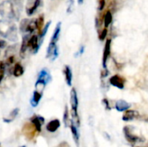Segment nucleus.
<instances>
[{"label": "nucleus", "instance_id": "32", "mask_svg": "<svg viewBox=\"0 0 148 147\" xmlns=\"http://www.w3.org/2000/svg\"><path fill=\"white\" fill-rule=\"evenodd\" d=\"M14 62H15V55H10L7 56L6 61H5V65H6V66H10V65H12Z\"/></svg>", "mask_w": 148, "mask_h": 147}, {"label": "nucleus", "instance_id": "26", "mask_svg": "<svg viewBox=\"0 0 148 147\" xmlns=\"http://www.w3.org/2000/svg\"><path fill=\"white\" fill-rule=\"evenodd\" d=\"M36 29L38 30V33H40L42 29V28L44 27V16L42 15L39 16L36 19Z\"/></svg>", "mask_w": 148, "mask_h": 147}, {"label": "nucleus", "instance_id": "25", "mask_svg": "<svg viewBox=\"0 0 148 147\" xmlns=\"http://www.w3.org/2000/svg\"><path fill=\"white\" fill-rule=\"evenodd\" d=\"M36 29V19H31L29 20L27 28H26V33H33Z\"/></svg>", "mask_w": 148, "mask_h": 147}, {"label": "nucleus", "instance_id": "40", "mask_svg": "<svg viewBox=\"0 0 148 147\" xmlns=\"http://www.w3.org/2000/svg\"><path fill=\"white\" fill-rule=\"evenodd\" d=\"M21 147H25V146H21Z\"/></svg>", "mask_w": 148, "mask_h": 147}, {"label": "nucleus", "instance_id": "13", "mask_svg": "<svg viewBox=\"0 0 148 147\" xmlns=\"http://www.w3.org/2000/svg\"><path fill=\"white\" fill-rule=\"evenodd\" d=\"M63 74L65 76V81H66L67 85L71 87L72 81H73V73H72V69H71L70 66L65 65L64 69H63Z\"/></svg>", "mask_w": 148, "mask_h": 147}, {"label": "nucleus", "instance_id": "7", "mask_svg": "<svg viewBox=\"0 0 148 147\" xmlns=\"http://www.w3.org/2000/svg\"><path fill=\"white\" fill-rule=\"evenodd\" d=\"M108 81L111 86H113L118 89H124L127 80L125 77H123L120 75H114L109 78Z\"/></svg>", "mask_w": 148, "mask_h": 147}, {"label": "nucleus", "instance_id": "10", "mask_svg": "<svg viewBox=\"0 0 148 147\" xmlns=\"http://www.w3.org/2000/svg\"><path fill=\"white\" fill-rule=\"evenodd\" d=\"M111 44H112V40L110 38H108L105 42L103 54H102V68H107V62L111 55Z\"/></svg>", "mask_w": 148, "mask_h": 147}, {"label": "nucleus", "instance_id": "21", "mask_svg": "<svg viewBox=\"0 0 148 147\" xmlns=\"http://www.w3.org/2000/svg\"><path fill=\"white\" fill-rule=\"evenodd\" d=\"M60 121L59 120H53L51 121H49L46 126L47 130L50 133H55L59 127H60Z\"/></svg>", "mask_w": 148, "mask_h": 147}, {"label": "nucleus", "instance_id": "18", "mask_svg": "<svg viewBox=\"0 0 148 147\" xmlns=\"http://www.w3.org/2000/svg\"><path fill=\"white\" fill-rule=\"evenodd\" d=\"M42 92H39L35 89V91L33 92L32 98L30 100V104L33 107H36L39 104V102L42 99Z\"/></svg>", "mask_w": 148, "mask_h": 147}, {"label": "nucleus", "instance_id": "33", "mask_svg": "<svg viewBox=\"0 0 148 147\" xmlns=\"http://www.w3.org/2000/svg\"><path fill=\"white\" fill-rule=\"evenodd\" d=\"M84 51H85V46H84V45H82V46L80 47V49H78V51L75 54V57H78V56L83 55Z\"/></svg>", "mask_w": 148, "mask_h": 147}, {"label": "nucleus", "instance_id": "2", "mask_svg": "<svg viewBox=\"0 0 148 147\" xmlns=\"http://www.w3.org/2000/svg\"><path fill=\"white\" fill-rule=\"evenodd\" d=\"M52 80L51 75L49 74V70L47 68H42L37 76V80L35 84V88L36 90L39 92H42L46 85Z\"/></svg>", "mask_w": 148, "mask_h": 147}, {"label": "nucleus", "instance_id": "6", "mask_svg": "<svg viewBox=\"0 0 148 147\" xmlns=\"http://www.w3.org/2000/svg\"><path fill=\"white\" fill-rule=\"evenodd\" d=\"M22 133L28 140H33L34 138L36 137V133H38V132L36 131L35 126L31 122H29V123L24 124V126H23V129H22Z\"/></svg>", "mask_w": 148, "mask_h": 147}, {"label": "nucleus", "instance_id": "39", "mask_svg": "<svg viewBox=\"0 0 148 147\" xmlns=\"http://www.w3.org/2000/svg\"><path fill=\"white\" fill-rule=\"evenodd\" d=\"M11 1H13L14 3H19L20 2V0H11Z\"/></svg>", "mask_w": 148, "mask_h": 147}, {"label": "nucleus", "instance_id": "38", "mask_svg": "<svg viewBox=\"0 0 148 147\" xmlns=\"http://www.w3.org/2000/svg\"><path fill=\"white\" fill-rule=\"evenodd\" d=\"M77 2H78V3H79V4H82V3H83V2H84V0H77Z\"/></svg>", "mask_w": 148, "mask_h": 147}, {"label": "nucleus", "instance_id": "29", "mask_svg": "<svg viewBox=\"0 0 148 147\" xmlns=\"http://www.w3.org/2000/svg\"><path fill=\"white\" fill-rule=\"evenodd\" d=\"M5 68H6V65L3 62H0V82L3 81V77H4V74H5Z\"/></svg>", "mask_w": 148, "mask_h": 147}, {"label": "nucleus", "instance_id": "3", "mask_svg": "<svg viewBox=\"0 0 148 147\" xmlns=\"http://www.w3.org/2000/svg\"><path fill=\"white\" fill-rule=\"evenodd\" d=\"M78 96L77 92L75 88H71L70 91V105H71V114L72 119L75 123H76V126H80V119L78 116Z\"/></svg>", "mask_w": 148, "mask_h": 147}, {"label": "nucleus", "instance_id": "17", "mask_svg": "<svg viewBox=\"0 0 148 147\" xmlns=\"http://www.w3.org/2000/svg\"><path fill=\"white\" fill-rule=\"evenodd\" d=\"M130 107H131V105L124 100H119L115 103V109L118 112H125L128 110Z\"/></svg>", "mask_w": 148, "mask_h": 147}, {"label": "nucleus", "instance_id": "1", "mask_svg": "<svg viewBox=\"0 0 148 147\" xmlns=\"http://www.w3.org/2000/svg\"><path fill=\"white\" fill-rule=\"evenodd\" d=\"M0 36L8 39L9 41L16 42L18 37L16 25L10 20H0Z\"/></svg>", "mask_w": 148, "mask_h": 147}, {"label": "nucleus", "instance_id": "5", "mask_svg": "<svg viewBox=\"0 0 148 147\" xmlns=\"http://www.w3.org/2000/svg\"><path fill=\"white\" fill-rule=\"evenodd\" d=\"M134 127L132 126H126L124 127L123 133H124L126 139L131 144H137V143L144 142L145 138L140 137V136L136 135L135 133H134Z\"/></svg>", "mask_w": 148, "mask_h": 147}, {"label": "nucleus", "instance_id": "19", "mask_svg": "<svg viewBox=\"0 0 148 147\" xmlns=\"http://www.w3.org/2000/svg\"><path fill=\"white\" fill-rule=\"evenodd\" d=\"M50 24H51V21H49L45 25H44V27L42 28V31L39 33V36H38V42H39V47H41L42 46V42H43V39H44V37H45V36H46V34H47V31L49 30V26H50Z\"/></svg>", "mask_w": 148, "mask_h": 147}, {"label": "nucleus", "instance_id": "37", "mask_svg": "<svg viewBox=\"0 0 148 147\" xmlns=\"http://www.w3.org/2000/svg\"><path fill=\"white\" fill-rule=\"evenodd\" d=\"M57 147H70L69 146V144L67 142H62L61 144H59Z\"/></svg>", "mask_w": 148, "mask_h": 147}, {"label": "nucleus", "instance_id": "24", "mask_svg": "<svg viewBox=\"0 0 148 147\" xmlns=\"http://www.w3.org/2000/svg\"><path fill=\"white\" fill-rule=\"evenodd\" d=\"M18 113H19V108H15V109H13V110L10 113V114H9V116H8L7 118H3V121H4L5 123H10V122H11V121L17 116Z\"/></svg>", "mask_w": 148, "mask_h": 147}, {"label": "nucleus", "instance_id": "36", "mask_svg": "<svg viewBox=\"0 0 148 147\" xmlns=\"http://www.w3.org/2000/svg\"><path fill=\"white\" fill-rule=\"evenodd\" d=\"M5 47H6V42L0 39V49H3Z\"/></svg>", "mask_w": 148, "mask_h": 147}, {"label": "nucleus", "instance_id": "12", "mask_svg": "<svg viewBox=\"0 0 148 147\" xmlns=\"http://www.w3.org/2000/svg\"><path fill=\"white\" fill-rule=\"evenodd\" d=\"M140 117V115L138 111L128 109V110L125 111V113L122 116V120H123V121L128 122V121H132L134 120L139 119Z\"/></svg>", "mask_w": 148, "mask_h": 147}, {"label": "nucleus", "instance_id": "11", "mask_svg": "<svg viewBox=\"0 0 148 147\" xmlns=\"http://www.w3.org/2000/svg\"><path fill=\"white\" fill-rule=\"evenodd\" d=\"M28 46L29 49H31L32 53L36 54L38 52L40 47H39V42H38V36L36 35H32L29 36V41H28Z\"/></svg>", "mask_w": 148, "mask_h": 147}, {"label": "nucleus", "instance_id": "27", "mask_svg": "<svg viewBox=\"0 0 148 147\" xmlns=\"http://www.w3.org/2000/svg\"><path fill=\"white\" fill-rule=\"evenodd\" d=\"M63 122L66 127H68L70 125V121H69V108L68 106H65V109H64V113H63Z\"/></svg>", "mask_w": 148, "mask_h": 147}, {"label": "nucleus", "instance_id": "4", "mask_svg": "<svg viewBox=\"0 0 148 147\" xmlns=\"http://www.w3.org/2000/svg\"><path fill=\"white\" fill-rule=\"evenodd\" d=\"M0 15L7 20L15 18L16 14L14 10V4L11 0H5L0 3Z\"/></svg>", "mask_w": 148, "mask_h": 147}, {"label": "nucleus", "instance_id": "35", "mask_svg": "<svg viewBox=\"0 0 148 147\" xmlns=\"http://www.w3.org/2000/svg\"><path fill=\"white\" fill-rule=\"evenodd\" d=\"M102 103H103V105L105 106V108H106L107 110H111V107H110V105H109V101H108V99L104 98V99L102 100Z\"/></svg>", "mask_w": 148, "mask_h": 147}, {"label": "nucleus", "instance_id": "23", "mask_svg": "<svg viewBox=\"0 0 148 147\" xmlns=\"http://www.w3.org/2000/svg\"><path fill=\"white\" fill-rule=\"evenodd\" d=\"M23 72H24V69L22 64L20 62H16L13 68V75L15 77H19L23 74Z\"/></svg>", "mask_w": 148, "mask_h": 147}, {"label": "nucleus", "instance_id": "20", "mask_svg": "<svg viewBox=\"0 0 148 147\" xmlns=\"http://www.w3.org/2000/svg\"><path fill=\"white\" fill-rule=\"evenodd\" d=\"M113 22V15H112V12L108 10L105 14H104V16H103V25H104V28H107L108 29V27L110 26V24L112 23Z\"/></svg>", "mask_w": 148, "mask_h": 147}, {"label": "nucleus", "instance_id": "34", "mask_svg": "<svg viewBox=\"0 0 148 147\" xmlns=\"http://www.w3.org/2000/svg\"><path fill=\"white\" fill-rule=\"evenodd\" d=\"M106 1L105 0H99V5H98V10L101 11L105 8Z\"/></svg>", "mask_w": 148, "mask_h": 147}, {"label": "nucleus", "instance_id": "22", "mask_svg": "<svg viewBox=\"0 0 148 147\" xmlns=\"http://www.w3.org/2000/svg\"><path fill=\"white\" fill-rule=\"evenodd\" d=\"M70 129H71V133H72V135H73V138H74V140L77 146H79V133H78V130H77V127L75 125V122L72 120L70 122Z\"/></svg>", "mask_w": 148, "mask_h": 147}, {"label": "nucleus", "instance_id": "15", "mask_svg": "<svg viewBox=\"0 0 148 147\" xmlns=\"http://www.w3.org/2000/svg\"><path fill=\"white\" fill-rule=\"evenodd\" d=\"M61 30H62V23L58 22L55 29H54V32H53V35H52V37H51L49 42H51V43H57L58 42L59 38H60V35H61Z\"/></svg>", "mask_w": 148, "mask_h": 147}, {"label": "nucleus", "instance_id": "31", "mask_svg": "<svg viewBox=\"0 0 148 147\" xmlns=\"http://www.w3.org/2000/svg\"><path fill=\"white\" fill-rule=\"evenodd\" d=\"M74 6H75V1L74 0H69V2H68V8H67V13L68 14H70V13L73 12Z\"/></svg>", "mask_w": 148, "mask_h": 147}, {"label": "nucleus", "instance_id": "14", "mask_svg": "<svg viewBox=\"0 0 148 147\" xmlns=\"http://www.w3.org/2000/svg\"><path fill=\"white\" fill-rule=\"evenodd\" d=\"M30 122L35 126L36 131L38 133H40L42 131V125L44 122V119L41 116H37V115H34L30 118Z\"/></svg>", "mask_w": 148, "mask_h": 147}, {"label": "nucleus", "instance_id": "16", "mask_svg": "<svg viewBox=\"0 0 148 147\" xmlns=\"http://www.w3.org/2000/svg\"><path fill=\"white\" fill-rule=\"evenodd\" d=\"M29 38V36L28 35H24V36H23L22 43H21V46H20V51H19L20 56H21L22 58H24L25 54H26V52H27V49H29V46H28Z\"/></svg>", "mask_w": 148, "mask_h": 147}, {"label": "nucleus", "instance_id": "9", "mask_svg": "<svg viewBox=\"0 0 148 147\" xmlns=\"http://www.w3.org/2000/svg\"><path fill=\"white\" fill-rule=\"evenodd\" d=\"M59 56V48L57 43H51L49 42L47 52H46V58H49L50 61L54 62Z\"/></svg>", "mask_w": 148, "mask_h": 147}, {"label": "nucleus", "instance_id": "28", "mask_svg": "<svg viewBox=\"0 0 148 147\" xmlns=\"http://www.w3.org/2000/svg\"><path fill=\"white\" fill-rule=\"evenodd\" d=\"M108 29L103 28V29L101 30V32L99 33V36H98L99 40L101 41V42L105 41L106 38H107V36H108Z\"/></svg>", "mask_w": 148, "mask_h": 147}, {"label": "nucleus", "instance_id": "8", "mask_svg": "<svg viewBox=\"0 0 148 147\" xmlns=\"http://www.w3.org/2000/svg\"><path fill=\"white\" fill-rule=\"evenodd\" d=\"M42 4V0H28L25 6L26 14L28 16H32Z\"/></svg>", "mask_w": 148, "mask_h": 147}, {"label": "nucleus", "instance_id": "30", "mask_svg": "<svg viewBox=\"0 0 148 147\" xmlns=\"http://www.w3.org/2000/svg\"><path fill=\"white\" fill-rule=\"evenodd\" d=\"M29 19H23L22 22L20 23V30L23 33H26V28L28 24Z\"/></svg>", "mask_w": 148, "mask_h": 147}]
</instances>
